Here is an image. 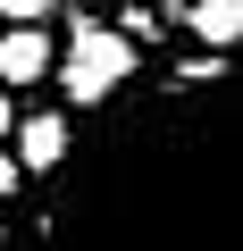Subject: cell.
Returning a JSON list of instances; mask_svg holds the SVG:
<instances>
[{
  "label": "cell",
  "mask_w": 243,
  "mask_h": 251,
  "mask_svg": "<svg viewBox=\"0 0 243 251\" xmlns=\"http://www.w3.org/2000/svg\"><path fill=\"white\" fill-rule=\"evenodd\" d=\"M42 75H51L42 25H9V34H0V84H42Z\"/></svg>",
  "instance_id": "obj_2"
},
{
  "label": "cell",
  "mask_w": 243,
  "mask_h": 251,
  "mask_svg": "<svg viewBox=\"0 0 243 251\" xmlns=\"http://www.w3.org/2000/svg\"><path fill=\"white\" fill-rule=\"evenodd\" d=\"M17 159H26V168H59V159H67V126H59V117H26V126H17Z\"/></svg>",
  "instance_id": "obj_3"
},
{
  "label": "cell",
  "mask_w": 243,
  "mask_h": 251,
  "mask_svg": "<svg viewBox=\"0 0 243 251\" xmlns=\"http://www.w3.org/2000/svg\"><path fill=\"white\" fill-rule=\"evenodd\" d=\"M126 75H135V42H126V34L76 25V42H67V67H59V84H67L76 100H101V92H117Z\"/></svg>",
  "instance_id": "obj_1"
},
{
  "label": "cell",
  "mask_w": 243,
  "mask_h": 251,
  "mask_svg": "<svg viewBox=\"0 0 243 251\" xmlns=\"http://www.w3.org/2000/svg\"><path fill=\"white\" fill-rule=\"evenodd\" d=\"M9 193H17V159L0 151V201H9Z\"/></svg>",
  "instance_id": "obj_6"
},
{
  "label": "cell",
  "mask_w": 243,
  "mask_h": 251,
  "mask_svg": "<svg viewBox=\"0 0 243 251\" xmlns=\"http://www.w3.org/2000/svg\"><path fill=\"white\" fill-rule=\"evenodd\" d=\"M0 134H9V92H0Z\"/></svg>",
  "instance_id": "obj_7"
},
{
  "label": "cell",
  "mask_w": 243,
  "mask_h": 251,
  "mask_svg": "<svg viewBox=\"0 0 243 251\" xmlns=\"http://www.w3.org/2000/svg\"><path fill=\"white\" fill-rule=\"evenodd\" d=\"M193 34L201 42H243V0H201V9H193Z\"/></svg>",
  "instance_id": "obj_4"
},
{
  "label": "cell",
  "mask_w": 243,
  "mask_h": 251,
  "mask_svg": "<svg viewBox=\"0 0 243 251\" xmlns=\"http://www.w3.org/2000/svg\"><path fill=\"white\" fill-rule=\"evenodd\" d=\"M0 17H17V25H42V17H59V0H0Z\"/></svg>",
  "instance_id": "obj_5"
}]
</instances>
